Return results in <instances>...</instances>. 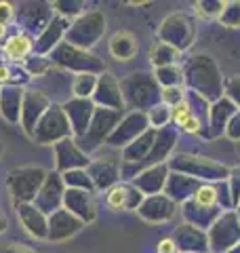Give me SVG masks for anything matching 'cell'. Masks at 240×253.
Returning <instances> with one entry per match:
<instances>
[{
    "label": "cell",
    "instance_id": "cell-1",
    "mask_svg": "<svg viewBox=\"0 0 240 253\" xmlns=\"http://www.w3.org/2000/svg\"><path fill=\"white\" fill-rule=\"evenodd\" d=\"M110 53L116 59H122V61L135 57V53H137V38L131 32H118L110 41Z\"/></svg>",
    "mask_w": 240,
    "mask_h": 253
},
{
    "label": "cell",
    "instance_id": "cell-2",
    "mask_svg": "<svg viewBox=\"0 0 240 253\" xmlns=\"http://www.w3.org/2000/svg\"><path fill=\"white\" fill-rule=\"evenodd\" d=\"M30 51H32V42H30V38L23 36V34H15V36H11L9 41L4 42V53H6V57H11V59H15V61L23 59Z\"/></svg>",
    "mask_w": 240,
    "mask_h": 253
},
{
    "label": "cell",
    "instance_id": "cell-3",
    "mask_svg": "<svg viewBox=\"0 0 240 253\" xmlns=\"http://www.w3.org/2000/svg\"><path fill=\"white\" fill-rule=\"evenodd\" d=\"M126 188H112L110 192H108V205L110 207H114V209H124L126 207Z\"/></svg>",
    "mask_w": 240,
    "mask_h": 253
},
{
    "label": "cell",
    "instance_id": "cell-4",
    "mask_svg": "<svg viewBox=\"0 0 240 253\" xmlns=\"http://www.w3.org/2000/svg\"><path fill=\"white\" fill-rule=\"evenodd\" d=\"M215 201H217V194H215V190H213L211 186L198 188V192H196V203L200 205V207H213Z\"/></svg>",
    "mask_w": 240,
    "mask_h": 253
},
{
    "label": "cell",
    "instance_id": "cell-5",
    "mask_svg": "<svg viewBox=\"0 0 240 253\" xmlns=\"http://www.w3.org/2000/svg\"><path fill=\"white\" fill-rule=\"evenodd\" d=\"M190 116H192V112H190V106L186 104V101H179V104L175 106V110H173V121H175V125L183 126Z\"/></svg>",
    "mask_w": 240,
    "mask_h": 253
},
{
    "label": "cell",
    "instance_id": "cell-6",
    "mask_svg": "<svg viewBox=\"0 0 240 253\" xmlns=\"http://www.w3.org/2000/svg\"><path fill=\"white\" fill-rule=\"evenodd\" d=\"M13 17V6L9 2H0V23L6 26V21Z\"/></svg>",
    "mask_w": 240,
    "mask_h": 253
},
{
    "label": "cell",
    "instance_id": "cell-7",
    "mask_svg": "<svg viewBox=\"0 0 240 253\" xmlns=\"http://www.w3.org/2000/svg\"><path fill=\"white\" fill-rule=\"evenodd\" d=\"M183 131H188V133H198V131H200V118L192 114L188 121H186V125H183Z\"/></svg>",
    "mask_w": 240,
    "mask_h": 253
},
{
    "label": "cell",
    "instance_id": "cell-8",
    "mask_svg": "<svg viewBox=\"0 0 240 253\" xmlns=\"http://www.w3.org/2000/svg\"><path fill=\"white\" fill-rule=\"evenodd\" d=\"M158 253H175V243L171 239H164L158 243Z\"/></svg>",
    "mask_w": 240,
    "mask_h": 253
},
{
    "label": "cell",
    "instance_id": "cell-9",
    "mask_svg": "<svg viewBox=\"0 0 240 253\" xmlns=\"http://www.w3.org/2000/svg\"><path fill=\"white\" fill-rule=\"evenodd\" d=\"M6 78H9V70L0 63V81H6Z\"/></svg>",
    "mask_w": 240,
    "mask_h": 253
},
{
    "label": "cell",
    "instance_id": "cell-10",
    "mask_svg": "<svg viewBox=\"0 0 240 253\" xmlns=\"http://www.w3.org/2000/svg\"><path fill=\"white\" fill-rule=\"evenodd\" d=\"M4 34H6V26H2V23H0V41H2Z\"/></svg>",
    "mask_w": 240,
    "mask_h": 253
}]
</instances>
